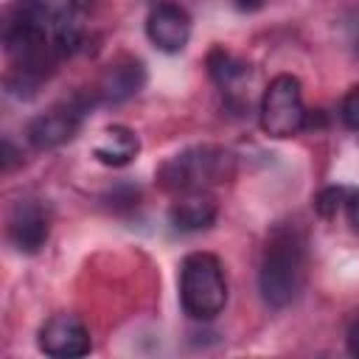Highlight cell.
<instances>
[{"mask_svg":"<svg viewBox=\"0 0 359 359\" xmlns=\"http://www.w3.org/2000/svg\"><path fill=\"white\" fill-rule=\"evenodd\" d=\"M56 8L53 0H11L3 11L6 90L17 98H31L65 62L56 48Z\"/></svg>","mask_w":359,"mask_h":359,"instance_id":"obj_1","label":"cell"},{"mask_svg":"<svg viewBox=\"0 0 359 359\" xmlns=\"http://www.w3.org/2000/svg\"><path fill=\"white\" fill-rule=\"evenodd\" d=\"M306 236L294 224H278L264 247L258 266V292L269 309H286L306 283Z\"/></svg>","mask_w":359,"mask_h":359,"instance_id":"obj_2","label":"cell"},{"mask_svg":"<svg viewBox=\"0 0 359 359\" xmlns=\"http://www.w3.org/2000/svg\"><path fill=\"white\" fill-rule=\"evenodd\" d=\"M236 177V154L216 143H199L177 151L163 160L154 180L165 194H188L208 191L213 185H224Z\"/></svg>","mask_w":359,"mask_h":359,"instance_id":"obj_3","label":"cell"},{"mask_svg":"<svg viewBox=\"0 0 359 359\" xmlns=\"http://www.w3.org/2000/svg\"><path fill=\"white\" fill-rule=\"evenodd\" d=\"M180 306L196 323L216 320L227 306V275L219 255L196 250L180 264Z\"/></svg>","mask_w":359,"mask_h":359,"instance_id":"obj_4","label":"cell"},{"mask_svg":"<svg viewBox=\"0 0 359 359\" xmlns=\"http://www.w3.org/2000/svg\"><path fill=\"white\" fill-rule=\"evenodd\" d=\"M306 118H309V109L303 104L300 79L292 73H278L266 84L261 104H258V123L264 135L275 140L292 137L306 129Z\"/></svg>","mask_w":359,"mask_h":359,"instance_id":"obj_5","label":"cell"},{"mask_svg":"<svg viewBox=\"0 0 359 359\" xmlns=\"http://www.w3.org/2000/svg\"><path fill=\"white\" fill-rule=\"evenodd\" d=\"M90 109H95L90 95L87 93H76V95L48 107L36 118H31L28 126H25V137L39 151L59 149V146L70 143L79 135V129H81L84 118L90 115Z\"/></svg>","mask_w":359,"mask_h":359,"instance_id":"obj_6","label":"cell"},{"mask_svg":"<svg viewBox=\"0 0 359 359\" xmlns=\"http://www.w3.org/2000/svg\"><path fill=\"white\" fill-rule=\"evenodd\" d=\"M53 224L50 205L36 196H22L11 205L8 219H6V238L17 252L34 255L48 244Z\"/></svg>","mask_w":359,"mask_h":359,"instance_id":"obj_7","label":"cell"},{"mask_svg":"<svg viewBox=\"0 0 359 359\" xmlns=\"http://www.w3.org/2000/svg\"><path fill=\"white\" fill-rule=\"evenodd\" d=\"M36 345H39V351L45 356H53V359H76V356L90 353L93 339H90V331H87V325H84V320L79 314L59 311V314H50L39 325Z\"/></svg>","mask_w":359,"mask_h":359,"instance_id":"obj_8","label":"cell"},{"mask_svg":"<svg viewBox=\"0 0 359 359\" xmlns=\"http://www.w3.org/2000/svg\"><path fill=\"white\" fill-rule=\"evenodd\" d=\"M146 84V67L140 59H132V56H123L118 62H112L101 76L98 81L87 90L93 107H118L129 98H135Z\"/></svg>","mask_w":359,"mask_h":359,"instance_id":"obj_9","label":"cell"},{"mask_svg":"<svg viewBox=\"0 0 359 359\" xmlns=\"http://www.w3.org/2000/svg\"><path fill=\"white\" fill-rule=\"evenodd\" d=\"M146 36L157 50L180 53L191 39V14L177 0H154L146 14Z\"/></svg>","mask_w":359,"mask_h":359,"instance_id":"obj_10","label":"cell"},{"mask_svg":"<svg viewBox=\"0 0 359 359\" xmlns=\"http://www.w3.org/2000/svg\"><path fill=\"white\" fill-rule=\"evenodd\" d=\"M219 216L216 196L208 191H188L180 194L168 208V224L180 233H199L208 230Z\"/></svg>","mask_w":359,"mask_h":359,"instance_id":"obj_11","label":"cell"},{"mask_svg":"<svg viewBox=\"0 0 359 359\" xmlns=\"http://www.w3.org/2000/svg\"><path fill=\"white\" fill-rule=\"evenodd\" d=\"M140 151V137L135 135V129L123 126V123H112L104 129L101 140L93 146V157L104 165L112 168H123L129 165Z\"/></svg>","mask_w":359,"mask_h":359,"instance_id":"obj_12","label":"cell"},{"mask_svg":"<svg viewBox=\"0 0 359 359\" xmlns=\"http://www.w3.org/2000/svg\"><path fill=\"white\" fill-rule=\"evenodd\" d=\"M208 76L222 93H236V87L250 76V65L224 48H213L208 53Z\"/></svg>","mask_w":359,"mask_h":359,"instance_id":"obj_13","label":"cell"},{"mask_svg":"<svg viewBox=\"0 0 359 359\" xmlns=\"http://www.w3.org/2000/svg\"><path fill=\"white\" fill-rule=\"evenodd\" d=\"M345 202V185H328L314 196V210L320 219H337L342 213Z\"/></svg>","mask_w":359,"mask_h":359,"instance_id":"obj_14","label":"cell"},{"mask_svg":"<svg viewBox=\"0 0 359 359\" xmlns=\"http://www.w3.org/2000/svg\"><path fill=\"white\" fill-rule=\"evenodd\" d=\"M107 199H109V208H112L115 213H123V210L137 208L140 191H137L135 185H129V182H121V185H115V188L107 194Z\"/></svg>","mask_w":359,"mask_h":359,"instance_id":"obj_15","label":"cell"},{"mask_svg":"<svg viewBox=\"0 0 359 359\" xmlns=\"http://www.w3.org/2000/svg\"><path fill=\"white\" fill-rule=\"evenodd\" d=\"M339 118H342V123H345L351 132H359V84H353V87L345 93V98H342V104H339Z\"/></svg>","mask_w":359,"mask_h":359,"instance_id":"obj_16","label":"cell"},{"mask_svg":"<svg viewBox=\"0 0 359 359\" xmlns=\"http://www.w3.org/2000/svg\"><path fill=\"white\" fill-rule=\"evenodd\" d=\"M342 213L351 224L353 233H359V188L345 185V202H342Z\"/></svg>","mask_w":359,"mask_h":359,"instance_id":"obj_17","label":"cell"},{"mask_svg":"<svg viewBox=\"0 0 359 359\" xmlns=\"http://www.w3.org/2000/svg\"><path fill=\"white\" fill-rule=\"evenodd\" d=\"M345 348H348V353L351 356H356L359 359V317L348 325V334H345Z\"/></svg>","mask_w":359,"mask_h":359,"instance_id":"obj_18","label":"cell"},{"mask_svg":"<svg viewBox=\"0 0 359 359\" xmlns=\"http://www.w3.org/2000/svg\"><path fill=\"white\" fill-rule=\"evenodd\" d=\"M17 163H22V160H17V149H14L11 137H3V171L8 174Z\"/></svg>","mask_w":359,"mask_h":359,"instance_id":"obj_19","label":"cell"},{"mask_svg":"<svg viewBox=\"0 0 359 359\" xmlns=\"http://www.w3.org/2000/svg\"><path fill=\"white\" fill-rule=\"evenodd\" d=\"M236 6H238L241 11H258V8L266 6V0H236Z\"/></svg>","mask_w":359,"mask_h":359,"instance_id":"obj_20","label":"cell"},{"mask_svg":"<svg viewBox=\"0 0 359 359\" xmlns=\"http://www.w3.org/2000/svg\"><path fill=\"white\" fill-rule=\"evenodd\" d=\"M351 42H353V50H356V56H359V20L353 22V34H351Z\"/></svg>","mask_w":359,"mask_h":359,"instance_id":"obj_21","label":"cell"}]
</instances>
